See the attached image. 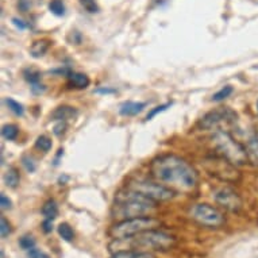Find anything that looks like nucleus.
<instances>
[{
    "label": "nucleus",
    "instance_id": "f257e3e1",
    "mask_svg": "<svg viewBox=\"0 0 258 258\" xmlns=\"http://www.w3.org/2000/svg\"><path fill=\"white\" fill-rule=\"evenodd\" d=\"M150 174L157 182L174 192L189 194L198 188L199 174L194 166L176 154H162L150 162Z\"/></svg>",
    "mask_w": 258,
    "mask_h": 258
},
{
    "label": "nucleus",
    "instance_id": "f03ea898",
    "mask_svg": "<svg viewBox=\"0 0 258 258\" xmlns=\"http://www.w3.org/2000/svg\"><path fill=\"white\" fill-rule=\"evenodd\" d=\"M157 204L158 203L148 199L146 196L141 195L136 190L124 188L115 195L111 216L116 222L134 219L140 216H149L157 211Z\"/></svg>",
    "mask_w": 258,
    "mask_h": 258
},
{
    "label": "nucleus",
    "instance_id": "7ed1b4c3",
    "mask_svg": "<svg viewBox=\"0 0 258 258\" xmlns=\"http://www.w3.org/2000/svg\"><path fill=\"white\" fill-rule=\"evenodd\" d=\"M176 245V238L160 230H148L126 239H114L110 243L112 253L122 250H137V251H166Z\"/></svg>",
    "mask_w": 258,
    "mask_h": 258
},
{
    "label": "nucleus",
    "instance_id": "20e7f679",
    "mask_svg": "<svg viewBox=\"0 0 258 258\" xmlns=\"http://www.w3.org/2000/svg\"><path fill=\"white\" fill-rule=\"evenodd\" d=\"M211 144L218 156L223 157L235 166L245 165L246 162H249L245 146L234 140L233 136L226 130L214 132L211 136Z\"/></svg>",
    "mask_w": 258,
    "mask_h": 258
},
{
    "label": "nucleus",
    "instance_id": "39448f33",
    "mask_svg": "<svg viewBox=\"0 0 258 258\" xmlns=\"http://www.w3.org/2000/svg\"><path fill=\"white\" fill-rule=\"evenodd\" d=\"M161 226V220L154 216H140L134 219L120 220L112 226L108 231L112 239H126L148 230H156Z\"/></svg>",
    "mask_w": 258,
    "mask_h": 258
},
{
    "label": "nucleus",
    "instance_id": "423d86ee",
    "mask_svg": "<svg viewBox=\"0 0 258 258\" xmlns=\"http://www.w3.org/2000/svg\"><path fill=\"white\" fill-rule=\"evenodd\" d=\"M126 188L132 190H136L141 195L146 196L148 199L156 202V203H162V202H169L174 198V190L166 188L157 181H149L145 178H138V180H132L128 181Z\"/></svg>",
    "mask_w": 258,
    "mask_h": 258
},
{
    "label": "nucleus",
    "instance_id": "0eeeda50",
    "mask_svg": "<svg viewBox=\"0 0 258 258\" xmlns=\"http://www.w3.org/2000/svg\"><path fill=\"white\" fill-rule=\"evenodd\" d=\"M238 115L229 107H218L215 110L210 111L200 119L198 127L206 132H218L223 130L226 126L237 123Z\"/></svg>",
    "mask_w": 258,
    "mask_h": 258
},
{
    "label": "nucleus",
    "instance_id": "6e6552de",
    "mask_svg": "<svg viewBox=\"0 0 258 258\" xmlns=\"http://www.w3.org/2000/svg\"><path fill=\"white\" fill-rule=\"evenodd\" d=\"M189 216L196 223H199L200 226H204V227H210V229H220L226 223L223 212H220L214 206L206 203L192 206L189 210Z\"/></svg>",
    "mask_w": 258,
    "mask_h": 258
},
{
    "label": "nucleus",
    "instance_id": "1a4fd4ad",
    "mask_svg": "<svg viewBox=\"0 0 258 258\" xmlns=\"http://www.w3.org/2000/svg\"><path fill=\"white\" fill-rule=\"evenodd\" d=\"M204 166L211 176L219 178L224 182H237L241 178V173L237 169V166L218 154L215 157L206 158Z\"/></svg>",
    "mask_w": 258,
    "mask_h": 258
},
{
    "label": "nucleus",
    "instance_id": "9d476101",
    "mask_svg": "<svg viewBox=\"0 0 258 258\" xmlns=\"http://www.w3.org/2000/svg\"><path fill=\"white\" fill-rule=\"evenodd\" d=\"M214 200L220 207L230 212H238L242 208V199L237 192L229 186H223L214 190Z\"/></svg>",
    "mask_w": 258,
    "mask_h": 258
},
{
    "label": "nucleus",
    "instance_id": "9b49d317",
    "mask_svg": "<svg viewBox=\"0 0 258 258\" xmlns=\"http://www.w3.org/2000/svg\"><path fill=\"white\" fill-rule=\"evenodd\" d=\"M79 115L75 107L59 106L50 114V120L54 122H68L71 119H75Z\"/></svg>",
    "mask_w": 258,
    "mask_h": 258
},
{
    "label": "nucleus",
    "instance_id": "f8f14e48",
    "mask_svg": "<svg viewBox=\"0 0 258 258\" xmlns=\"http://www.w3.org/2000/svg\"><path fill=\"white\" fill-rule=\"evenodd\" d=\"M145 102H124L119 106V114L122 116H136L146 108Z\"/></svg>",
    "mask_w": 258,
    "mask_h": 258
},
{
    "label": "nucleus",
    "instance_id": "ddd939ff",
    "mask_svg": "<svg viewBox=\"0 0 258 258\" xmlns=\"http://www.w3.org/2000/svg\"><path fill=\"white\" fill-rule=\"evenodd\" d=\"M245 149L250 164L258 166V136H250L246 141Z\"/></svg>",
    "mask_w": 258,
    "mask_h": 258
},
{
    "label": "nucleus",
    "instance_id": "4468645a",
    "mask_svg": "<svg viewBox=\"0 0 258 258\" xmlns=\"http://www.w3.org/2000/svg\"><path fill=\"white\" fill-rule=\"evenodd\" d=\"M89 83V77L84 73H79V72H71L68 73V85L71 88H76V89H85L88 88Z\"/></svg>",
    "mask_w": 258,
    "mask_h": 258
},
{
    "label": "nucleus",
    "instance_id": "2eb2a0df",
    "mask_svg": "<svg viewBox=\"0 0 258 258\" xmlns=\"http://www.w3.org/2000/svg\"><path fill=\"white\" fill-rule=\"evenodd\" d=\"M49 47H50V42L47 39H39V41H35L31 45V47H30V54H31V57H34V58H41V57L46 54Z\"/></svg>",
    "mask_w": 258,
    "mask_h": 258
},
{
    "label": "nucleus",
    "instance_id": "dca6fc26",
    "mask_svg": "<svg viewBox=\"0 0 258 258\" xmlns=\"http://www.w3.org/2000/svg\"><path fill=\"white\" fill-rule=\"evenodd\" d=\"M110 258H156L150 251H137V250H122L112 253Z\"/></svg>",
    "mask_w": 258,
    "mask_h": 258
},
{
    "label": "nucleus",
    "instance_id": "f3484780",
    "mask_svg": "<svg viewBox=\"0 0 258 258\" xmlns=\"http://www.w3.org/2000/svg\"><path fill=\"white\" fill-rule=\"evenodd\" d=\"M5 182L6 185L9 188H17L21 182V174H19V170L15 168V166H10L7 172L5 173Z\"/></svg>",
    "mask_w": 258,
    "mask_h": 258
},
{
    "label": "nucleus",
    "instance_id": "a211bd4d",
    "mask_svg": "<svg viewBox=\"0 0 258 258\" xmlns=\"http://www.w3.org/2000/svg\"><path fill=\"white\" fill-rule=\"evenodd\" d=\"M41 212H42V215L45 219L54 220L55 218H57V215H58V206H57V203H55L53 199L47 200L46 203L42 206Z\"/></svg>",
    "mask_w": 258,
    "mask_h": 258
},
{
    "label": "nucleus",
    "instance_id": "6ab92c4d",
    "mask_svg": "<svg viewBox=\"0 0 258 258\" xmlns=\"http://www.w3.org/2000/svg\"><path fill=\"white\" fill-rule=\"evenodd\" d=\"M57 231H58V235L62 238L63 241L72 242L75 239V231H73V229L68 223L59 224L58 227H57Z\"/></svg>",
    "mask_w": 258,
    "mask_h": 258
},
{
    "label": "nucleus",
    "instance_id": "aec40b11",
    "mask_svg": "<svg viewBox=\"0 0 258 258\" xmlns=\"http://www.w3.org/2000/svg\"><path fill=\"white\" fill-rule=\"evenodd\" d=\"M18 134H19V128L15 124H5L2 127V136L7 141H15Z\"/></svg>",
    "mask_w": 258,
    "mask_h": 258
},
{
    "label": "nucleus",
    "instance_id": "412c9836",
    "mask_svg": "<svg viewBox=\"0 0 258 258\" xmlns=\"http://www.w3.org/2000/svg\"><path fill=\"white\" fill-rule=\"evenodd\" d=\"M51 146H53V144H51V140L46 136H39L38 138H37V141H35V148L43 153L50 152Z\"/></svg>",
    "mask_w": 258,
    "mask_h": 258
},
{
    "label": "nucleus",
    "instance_id": "4be33fe9",
    "mask_svg": "<svg viewBox=\"0 0 258 258\" xmlns=\"http://www.w3.org/2000/svg\"><path fill=\"white\" fill-rule=\"evenodd\" d=\"M6 104L9 107V110L15 114L17 116H23L25 115V108L22 106L21 103H18L17 100H14V99H6Z\"/></svg>",
    "mask_w": 258,
    "mask_h": 258
},
{
    "label": "nucleus",
    "instance_id": "5701e85b",
    "mask_svg": "<svg viewBox=\"0 0 258 258\" xmlns=\"http://www.w3.org/2000/svg\"><path fill=\"white\" fill-rule=\"evenodd\" d=\"M23 76H25V80L27 81L30 85L41 83V73H39L38 71H35V69H26L25 73H23Z\"/></svg>",
    "mask_w": 258,
    "mask_h": 258
},
{
    "label": "nucleus",
    "instance_id": "b1692460",
    "mask_svg": "<svg viewBox=\"0 0 258 258\" xmlns=\"http://www.w3.org/2000/svg\"><path fill=\"white\" fill-rule=\"evenodd\" d=\"M49 10L55 17H62L65 14V6H63L62 0H51L49 3Z\"/></svg>",
    "mask_w": 258,
    "mask_h": 258
},
{
    "label": "nucleus",
    "instance_id": "393cba45",
    "mask_svg": "<svg viewBox=\"0 0 258 258\" xmlns=\"http://www.w3.org/2000/svg\"><path fill=\"white\" fill-rule=\"evenodd\" d=\"M231 93H233V87L231 85H226L220 91L212 95V102H222L224 99L229 98Z\"/></svg>",
    "mask_w": 258,
    "mask_h": 258
},
{
    "label": "nucleus",
    "instance_id": "a878e982",
    "mask_svg": "<svg viewBox=\"0 0 258 258\" xmlns=\"http://www.w3.org/2000/svg\"><path fill=\"white\" fill-rule=\"evenodd\" d=\"M13 233V227H11V224L7 219H6L5 216H2L0 218V235L2 238H7L9 235H11Z\"/></svg>",
    "mask_w": 258,
    "mask_h": 258
},
{
    "label": "nucleus",
    "instance_id": "bb28decb",
    "mask_svg": "<svg viewBox=\"0 0 258 258\" xmlns=\"http://www.w3.org/2000/svg\"><path fill=\"white\" fill-rule=\"evenodd\" d=\"M18 243H19V246H21L23 250H26V251L35 247V239L31 237V235H23V237L19 238Z\"/></svg>",
    "mask_w": 258,
    "mask_h": 258
},
{
    "label": "nucleus",
    "instance_id": "cd10ccee",
    "mask_svg": "<svg viewBox=\"0 0 258 258\" xmlns=\"http://www.w3.org/2000/svg\"><path fill=\"white\" fill-rule=\"evenodd\" d=\"M22 165L25 166L26 170L30 172V173H33L35 169H37V165H35L34 160H33V157H30L29 154H25V156H22Z\"/></svg>",
    "mask_w": 258,
    "mask_h": 258
},
{
    "label": "nucleus",
    "instance_id": "c85d7f7f",
    "mask_svg": "<svg viewBox=\"0 0 258 258\" xmlns=\"http://www.w3.org/2000/svg\"><path fill=\"white\" fill-rule=\"evenodd\" d=\"M80 3L84 7L85 11H88L89 14L99 13V6L96 5L95 0H80Z\"/></svg>",
    "mask_w": 258,
    "mask_h": 258
},
{
    "label": "nucleus",
    "instance_id": "c756f323",
    "mask_svg": "<svg viewBox=\"0 0 258 258\" xmlns=\"http://www.w3.org/2000/svg\"><path fill=\"white\" fill-rule=\"evenodd\" d=\"M170 106H172V103H166V104H161V106L156 107V108H153V110L150 111L148 115H146V120H152V119L154 118L157 114H160V112H162V111L168 110Z\"/></svg>",
    "mask_w": 258,
    "mask_h": 258
},
{
    "label": "nucleus",
    "instance_id": "7c9ffc66",
    "mask_svg": "<svg viewBox=\"0 0 258 258\" xmlns=\"http://www.w3.org/2000/svg\"><path fill=\"white\" fill-rule=\"evenodd\" d=\"M27 257L29 258H50L46 253H43L37 247H33V249L27 250Z\"/></svg>",
    "mask_w": 258,
    "mask_h": 258
},
{
    "label": "nucleus",
    "instance_id": "2f4dec72",
    "mask_svg": "<svg viewBox=\"0 0 258 258\" xmlns=\"http://www.w3.org/2000/svg\"><path fill=\"white\" fill-rule=\"evenodd\" d=\"M67 122H57V124L54 126V128H53V133H54L55 136L59 137L62 136L63 133H65V130H67Z\"/></svg>",
    "mask_w": 258,
    "mask_h": 258
},
{
    "label": "nucleus",
    "instance_id": "473e14b6",
    "mask_svg": "<svg viewBox=\"0 0 258 258\" xmlns=\"http://www.w3.org/2000/svg\"><path fill=\"white\" fill-rule=\"evenodd\" d=\"M18 9L22 13H27L31 9V0H18Z\"/></svg>",
    "mask_w": 258,
    "mask_h": 258
},
{
    "label": "nucleus",
    "instance_id": "72a5a7b5",
    "mask_svg": "<svg viewBox=\"0 0 258 258\" xmlns=\"http://www.w3.org/2000/svg\"><path fill=\"white\" fill-rule=\"evenodd\" d=\"M0 206H2V210H10V208L13 207V202L5 194H2L0 195Z\"/></svg>",
    "mask_w": 258,
    "mask_h": 258
},
{
    "label": "nucleus",
    "instance_id": "f704fd0d",
    "mask_svg": "<svg viewBox=\"0 0 258 258\" xmlns=\"http://www.w3.org/2000/svg\"><path fill=\"white\" fill-rule=\"evenodd\" d=\"M30 88H31V92L35 93V95H41V93L45 92V89H46V87L43 84H41V83H38V84H34V85H30Z\"/></svg>",
    "mask_w": 258,
    "mask_h": 258
},
{
    "label": "nucleus",
    "instance_id": "c9c22d12",
    "mask_svg": "<svg viewBox=\"0 0 258 258\" xmlns=\"http://www.w3.org/2000/svg\"><path fill=\"white\" fill-rule=\"evenodd\" d=\"M42 230L45 234H49L53 231V220L45 219L42 222Z\"/></svg>",
    "mask_w": 258,
    "mask_h": 258
},
{
    "label": "nucleus",
    "instance_id": "e433bc0d",
    "mask_svg": "<svg viewBox=\"0 0 258 258\" xmlns=\"http://www.w3.org/2000/svg\"><path fill=\"white\" fill-rule=\"evenodd\" d=\"M13 23L17 26V29H19V30H26V27H27L25 22L22 21V19H18V18H14Z\"/></svg>",
    "mask_w": 258,
    "mask_h": 258
},
{
    "label": "nucleus",
    "instance_id": "4c0bfd02",
    "mask_svg": "<svg viewBox=\"0 0 258 258\" xmlns=\"http://www.w3.org/2000/svg\"><path fill=\"white\" fill-rule=\"evenodd\" d=\"M96 92L98 93H114L115 91L114 89H107V88H100V89H98V91H96Z\"/></svg>",
    "mask_w": 258,
    "mask_h": 258
},
{
    "label": "nucleus",
    "instance_id": "58836bf2",
    "mask_svg": "<svg viewBox=\"0 0 258 258\" xmlns=\"http://www.w3.org/2000/svg\"><path fill=\"white\" fill-rule=\"evenodd\" d=\"M257 110H258V100H257Z\"/></svg>",
    "mask_w": 258,
    "mask_h": 258
}]
</instances>
